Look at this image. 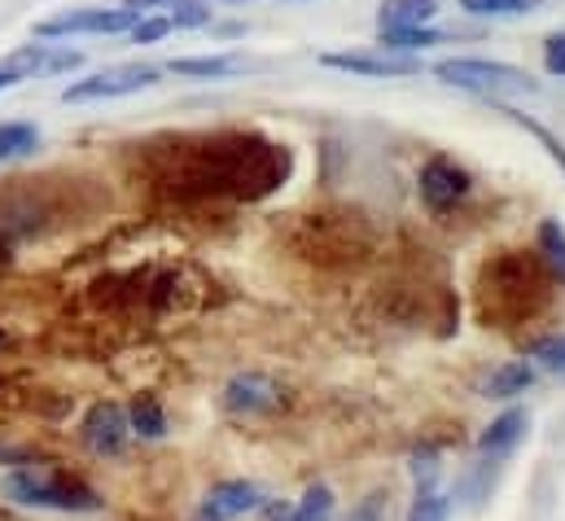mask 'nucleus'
<instances>
[{
  "label": "nucleus",
  "mask_w": 565,
  "mask_h": 521,
  "mask_svg": "<svg viewBox=\"0 0 565 521\" xmlns=\"http://www.w3.org/2000/svg\"><path fill=\"white\" fill-rule=\"evenodd\" d=\"M0 496L18 509H49V513H97L102 509V496L75 478V474H62V469H9L0 478Z\"/></svg>",
  "instance_id": "nucleus-1"
},
{
  "label": "nucleus",
  "mask_w": 565,
  "mask_h": 521,
  "mask_svg": "<svg viewBox=\"0 0 565 521\" xmlns=\"http://www.w3.org/2000/svg\"><path fill=\"white\" fill-rule=\"evenodd\" d=\"M434 75L447 88L460 93H478V97H518V93H540V84L509 66V62H487V57H443L434 62Z\"/></svg>",
  "instance_id": "nucleus-2"
},
{
  "label": "nucleus",
  "mask_w": 565,
  "mask_h": 521,
  "mask_svg": "<svg viewBox=\"0 0 565 521\" xmlns=\"http://www.w3.org/2000/svg\"><path fill=\"white\" fill-rule=\"evenodd\" d=\"M137 13L132 9H62L53 18L35 22V40H66V35H119L132 31Z\"/></svg>",
  "instance_id": "nucleus-3"
},
{
  "label": "nucleus",
  "mask_w": 565,
  "mask_h": 521,
  "mask_svg": "<svg viewBox=\"0 0 565 521\" xmlns=\"http://www.w3.org/2000/svg\"><path fill=\"white\" fill-rule=\"evenodd\" d=\"M158 66H115V71H97L88 79H75L62 88L66 106H84V102H110V97H132L141 88L158 84Z\"/></svg>",
  "instance_id": "nucleus-4"
},
{
  "label": "nucleus",
  "mask_w": 565,
  "mask_h": 521,
  "mask_svg": "<svg viewBox=\"0 0 565 521\" xmlns=\"http://www.w3.org/2000/svg\"><path fill=\"white\" fill-rule=\"evenodd\" d=\"M79 443L93 451V456H124L128 443H132V425H128V407L115 403V398H102L84 412L79 421Z\"/></svg>",
  "instance_id": "nucleus-5"
},
{
  "label": "nucleus",
  "mask_w": 565,
  "mask_h": 521,
  "mask_svg": "<svg viewBox=\"0 0 565 521\" xmlns=\"http://www.w3.org/2000/svg\"><path fill=\"white\" fill-rule=\"evenodd\" d=\"M320 66L347 71V75H364V79H408V75H422V57H404V53H386V49L320 53Z\"/></svg>",
  "instance_id": "nucleus-6"
},
{
  "label": "nucleus",
  "mask_w": 565,
  "mask_h": 521,
  "mask_svg": "<svg viewBox=\"0 0 565 521\" xmlns=\"http://www.w3.org/2000/svg\"><path fill=\"white\" fill-rule=\"evenodd\" d=\"M422 202L434 211V215H447V211H456L469 193H473V176L456 162V158H429L422 167Z\"/></svg>",
  "instance_id": "nucleus-7"
},
{
  "label": "nucleus",
  "mask_w": 565,
  "mask_h": 521,
  "mask_svg": "<svg viewBox=\"0 0 565 521\" xmlns=\"http://www.w3.org/2000/svg\"><path fill=\"white\" fill-rule=\"evenodd\" d=\"M268 496L255 487V482H246V478H228V482H215L211 491H206V500H202V513L198 521H237V518H250V513H259V504H264Z\"/></svg>",
  "instance_id": "nucleus-8"
},
{
  "label": "nucleus",
  "mask_w": 565,
  "mask_h": 521,
  "mask_svg": "<svg viewBox=\"0 0 565 521\" xmlns=\"http://www.w3.org/2000/svg\"><path fill=\"white\" fill-rule=\"evenodd\" d=\"M220 403H224V412H233V416H264V412L281 407V386H277L273 378H264V373H237V378L224 386Z\"/></svg>",
  "instance_id": "nucleus-9"
},
{
  "label": "nucleus",
  "mask_w": 565,
  "mask_h": 521,
  "mask_svg": "<svg viewBox=\"0 0 565 521\" xmlns=\"http://www.w3.org/2000/svg\"><path fill=\"white\" fill-rule=\"evenodd\" d=\"M526 429H531V416H526V407H509V412H500L482 434H478V456L487 460V465H500V460H509L518 447H522V438H526Z\"/></svg>",
  "instance_id": "nucleus-10"
},
{
  "label": "nucleus",
  "mask_w": 565,
  "mask_h": 521,
  "mask_svg": "<svg viewBox=\"0 0 565 521\" xmlns=\"http://www.w3.org/2000/svg\"><path fill=\"white\" fill-rule=\"evenodd\" d=\"M535 364L531 360H509L500 369H491V378L482 382V398H495V403H513L522 394L535 386Z\"/></svg>",
  "instance_id": "nucleus-11"
},
{
  "label": "nucleus",
  "mask_w": 565,
  "mask_h": 521,
  "mask_svg": "<svg viewBox=\"0 0 565 521\" xmlns=\"http://www.w3.org/2000/svg\"><path fill=\"white\" fill-rule=\"evenodd\" d=\"M434 13H438V0H382V9H377V31L429 26Z\"/></svg>",
  "instance_id": "nucleus-12"
},
{
  "label": "nucleus",
  "mask_w": 565,
  "mask_h": 521,
  "mask_svg": "<svg viewBox=\"0 0 565 521\" xmlns=\"http://www.w3.org/2000/svg\"><path fill=\"white\" fill-rule=\"evenodd\" d=\"M128 425H132V438H145V443H158L167 438L171 421H167V407L153 398V394H137L128 403Z\"/></svg>",
  "instance_id": "nucleus-13"
},
{
  "label": "nucleus",
  "mask_w": 565,
  "mask_h": 521,
  "mask_svg": "<svg viewBox=\"0 0 565 521\" xmlns=\"http://www.w3.org/2000/svg\"><path fill=\"white\" fill-rule=\"evenodd\" d=\"M242 66H246V57L211 53V57H175V62H171V75H180V79H228V75H237Z\"/></svg>",
  "instance_id": "nucleus-14"
},
{
  "label": "nucleus",
  "mask_w": 565,
  "mask_h": 521,
  "mask_svg": "<svg viewBox=\"0 0 565 521\" xmlns=\"http://www.w3.org/2000/svg\"><path fill=\"white\" fill-rule=\"evenodd\" d=\"M447 31H434V26H413V31H377V49L386 53H404V57H422L425 49L443 44Z\"/></svg>",
  "instance_id": "nucleus-15"
},
{
  "label": "nucleus",
  "mask_w": 565,
  "mask_h": 521,
  "mask_svg": "<svg viewBox=\"0 0 565 521\" xmlns=\"http://www.w3.org/2000/svg\"><path fill=\"white\" fill-rule=\"evenodd\" d=\"M535 246L548 263L553 280L565 289V224L562 220H540V233H535Z\"/></svg>",
  "instance_id": "nucleus-16"
},
{
  "label": "nucleus",
  "mask_w": 565,
  "mask_h": 521,
  "mask_svg": "<svg viewBox=\"0 0 565 521\" xmlns=\"http://www.w3.org/2000/svg\"><path fill=\"white\" fill-rule=\"evenodd\" d=\"M40 145V128L35 124H22V119H9L0 124V162H18V158H31Z\"/></svg>",
  "instance_id": "nucleus-17"
},
{
  "label": "nucleus",
  "mask_w": 565,
  "mask_h": 521,
  "mask_svg": "<svg viewBox=\"0 0 565 521\" xmlns=\"http://www.w3.org/2000/svg\"><path fill=\"white\" fill-rule=\"evenodd\" d=\"M333 518V491L324 482L307 487L302 500H294V521H329Z\"/></svg>",
  "instance_id": "nucleus-18"
},
{
  "label": "nucleus",
  "mask_w": 565,
  "mask_h": 521,
  "mask_svg": "<svg viewBox=\"0 0 565 521\" xmlns=\"http://www.w3.org/2000/svg\"><path fill=\"white\" fill-rule=\"evenodd\" d=\"M535 369H544V373H553V378H565V333H548V338H540L535 347H531V355H526Z\"/></svg>",
  "instance_id": "nucleus-19"
},
{
  "label": "nucleus",
  "mask_w": 565,
  "mask_h": 521,
  "mask_svg": "<svg viewBox=\"0 0 565 521\" xmlns=\"http://www.w3.org/2000/svg\"><path fill=\"white\" fill-rule=\"evenodd\" d=\"M171 31H193V26H215V9L206 0H180L175 9H167Z\"/></svg>",
  "instance_id": "nucleus-20"
},
{
  "label": "nucleus",
  "mask_w": 565,
  "mask_h": 521,
  "mask_svg": "<svg viewBox=\"0 0 565 521\" xmlns=\"http://www.w3.org/2000/svg\"><path fill=\"white\" fill-rule=\"evenodd\" d=\"M451 518V500L438 491V487H425L413 496V504H408V518L404 521H447Z\"/></svg>",
  "instance_id": "nucleus-21"
},
{
  "label": "nucleus",
  "mask_w": 565,
  "mask_h": 521,
  "mask_svg": "<svg viewBox=\"0 0 565 521\" xmlns=\"http://www.w3.org/2000/svg\"><path fill=\"white\" fill-rule=\"evenodd\" d=\"M540 0H460L465 13L473 18H518V13H531Z\"/></svg>",
  "instance_id": "nucleus-22"
},
{
  "label": "nucleus",
  "mask_w": 565,
  "mask_h": 521,
  "mask_svg": "<svg viewBox=\"0 0 565 521\" xmlns=\"http://www.w3.org/2000/svg\"><path fill=\"white\" fill-rule=\"evenodd\" d=\"M128 35H132V44H158L162 35H171V22H167V13H141Z\"/></svg>",
  "instance_id": "nucleus-23"
},
{
  "label": "nucleus",
  "mask_w": 565,
  "mask_h": 521,
  "mask_svg": "<svg viewBox=\"0 0 565 521\" xmlns=\"http://www.w3.org/2000/svg\"><path fill=\"white\" fill-rule=\"evenodd\" d=\"M408 474H413L417 491H425V487H434V482H438V451H434V447H425V451H417V456H413V465H408Z\"/></svg>",
  "instance_id": "nucleus-24"
},
{
  "label": "nucleus",
  "mask_w": 565,
  "mask_h": 521,
  "mask_svg": "<svg viewBox=\"0 0 565 521\" xmlns=\"http://www.w3.org/2000/svg\"><path fill=\"white\" fill-rule=\"evenodd\" d=\"M544 71L565 79V31H557V35L544 40Z\"/></svg>",
  "instance_id": "nucleus-25"
},
{
  "label": "nucleus",
  "mask_w": 565,
  "mask_h": 521,
  "mask_svg": "<svg viewBox=\"0 0 565 521\" xmlns=\"http://www.w3.org/2000/svg\"><path fill=\"white\" fill-rule=\"evenodd\" d=\"M259 518L264 521H294V504H289V500H264V504H259Z\"/></svg>",
  "instance_id": "nucleus-26"
},
{
  "label": "nucleus",
  "mask_w": 565,
  "mask_h": 521,
  "mask_svg": "<svg viewBox=\"0 0 565 521\" xmlns=\"http://www.w3.org/2000/svg\"><path fill=\"white\" fill-rule=\"evenodd\" d=\"M175 4H180V0H124V9H132L137 18H141V13H153V9L167 13V9H175Z\"/></svg>",
  "instance_id": "nucleus-27"
},
{
  "label": "nucleus",
  "mask_w": 565,
  "mask_h": 521,
  "mask_svg": "<svg viewBox=\"0 0 565 521\" xmlns=\"http://www.w3.org/2000/svg\"><path fill=\"white\" fill-rule=\"evenodd\" d=\"M215 31H220V35H246L242 22H215Z\"/></svg>",
  "instance_id": "nucleus-28"
},
{
  "label": "nucleus",
  "mask_w": 565,
  "mask_h": 521,
  "mask_svg": "<svg viewBox=\"0 0 565 521\" xmlns=\"http://www.w3.org/2000/svg\"><path fill=\"white\" fill-rule=\"evenodd\" d=\"M4 342H9V333H4V329H0V347H4Z\"/></svg>",
  "instance_id": "nucleus-29"
},
{
  "label": "nucleus",
  "mask_w": 565,
  "mask_h": 521,
  "mask_svg": "<svg viewBox=\"0 0 565 521\" xmlns=\"http://www.w3.org/2000/svg\"><path fill=\"white\" fill-rule=\"evenodd\" d=\"M224 4H246V0H224Z\"/></svg>",
  "instance_id": "nucleus-30"
}]
</instances>
